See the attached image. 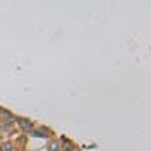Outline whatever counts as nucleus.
I'll return each mask as SVG.
<instances>
[{"instance_id": "nucleus-1", "label": "nucleus", "mask_w": 151, "mask_h": 151, "mask_svg": "<svg viewBox=\"0 0 151 151\" xmlns=\"http://www.w3.org/2000/svg\"><path fill=\"white\" fill-rule=\"evenodd\" d=\"M17 125L22 129V131H26V132L33 131V122L28 120V119H17Z\"/></svg>"}, {"instance_id": "nucleus-2", "label": "nucleus", "mask_w": 151, "mask_h": 151, "mask_svg": "<svg viewBox=\"0 0 151 151\" xmlns=\"http://www.w3.org/2000/svg\"><path fill=\"white\" fill-rule=\"evenodd\" d=\"M0 115H2V117L7 120V124H12L14 120H16V117H14V115H12L9 110H5V108H0Z\"/></svg>"}, {"instance_id": "nucleus-3", "label": "nucleus", "mask_w": 151, "mask_h": 151, "mask_svg": "<svg viewBox=\"0 0 151 151\" xmlns=\"http://www.w3.org/2000/svg\"><path fill=\"white\" fill-rule=\"evenodd\" d=\"M48 151H60V144H58V141H50V144H48Z\"/></svg>"}, {"instance_id": "nucleus-4", "label": "nucleus", "mask_w": 151, "mask_h": 151, "mask_svg": "<svg viewBox=\"0 0 151 151\" xmlns=\"http://www.w3.org/2000/svg\"><path fill=\"white\" fill-rule=\"evenodd\" d=\"M0 151H14V146H12V142H4V144L0 146Z\"/></svg>"}]
</instances>
